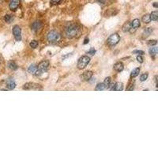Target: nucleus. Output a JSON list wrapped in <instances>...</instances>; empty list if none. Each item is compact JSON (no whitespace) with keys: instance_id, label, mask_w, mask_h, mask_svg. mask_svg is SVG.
I'll list each match as a JSON object with an SVG mask.
<instances>
[{"instance_id":"72a5a7b5","label":"nucleus","mask_w":158,"mask_h":158,"mask_svg":"<svg viewBox=\"0 0 158 158\" xmlns=\"http://www.w3.org/2000/svg\"><path fill=\"white\" fill-rule=\"evenodd\" d=\"M97 1L100 2V3H102V4L105 3V2H106V0H97Z\"/></svg>"},{"instance_id":"f704fd0d","label":"nucleus","mask_w":158,"mask_h":158,"mask_svg":"<svg viewBox=\"0 0 158 158\" xmlns=\"http://www.w3.org/2000/svg\"><path fill=\"white\" fill-rule=\"evenodd\" d=\"M89 40L88 38H85L84 41V44H87L89 43Z\"/></svg>"},{"instance_id":"7ed1b4c3","label":"nucleus","mask_w":158,"mask_h":158,"mask_svg":"<svg viewBox=\"0 0 158 158\" xmlns=\"http://www.w3.org/2000/svg\"><path fill=\"white\" fill-rule=\"evenodd\" d=\"M49 67V61L48 60H44V61L40 62L38 65V67H37V70H36V76H40L41 74H43L44 72L47 71V70L48 69Z\"/></svg>"},{"instance_id":"9b49d317","label":"nucleus","mask_w":158,"mask_h":158,"mask_svg":"<svg viewBox=\"0 0 158 158\" xmlns=\"http://www.w3.org/2000/svg\"><path fill=\"white\" fill-rule=\"evenodd\" d=\"M92 77H93V72L90 71V70L84 72V73L80 76V77H81V80H83V81H89L90 79L92 78Z\"/></svg>"},{"instance_id":"4468645a","label":"nucleus","mask_w":158,"mask_h":158,"mask_svg":"<svg viewBox=\"0 0 158 158\" xmlns=\"http://www.w3.org/2000/svg\"><path fill=\"white\" fill-rule=\"evenodd\" d=\"M139 27H140V20L136 18V19L133 20V22H131V29L136 30Z\"/></svg>"},{"instance_id":"f03ea898","label":"nucleus","mask_w":158,"mask_h":158,"mask_svg":"<svg viewBox=\"0 0 158 158\" xmlns=\"http://www.w3.org/2000/svg\"><path fill=\"white\" fill-rule=\"evenodd\" d=\"M61 40V35L56 30H52L48 34V40L52 44H56Z\"/></svg>"},{"instance_id":"5701e85b","label":"nucleus","mask_w":158,"mask_h":158,"mask_svg":"<svg viewBox=\"0 0 158 158\" xmlns=\"http://www.w3.org/2000/svg\"><path fill=\"white\" fill-rule=\"evenodd\" d=\"M104 89H106V88L104 86V83H99L97 86L95 87V90H97V91H101V90Z\"/></svg>"},{"instance_id":"412c9836","label":"nucleus","mask_w":158,"mask_h":158,"mask_svg":"<svg viewBox=\"0 0 158 158\" xmlns=\"http://www.w3.org/2000/svg\"><path fill=\"white\" fill-rule=\"evenodd\" d=\"M142 22H144L145 24H149V22H151V19H150V16L149 15H145L142 18Z\"/></svg>"},{"instance_id":"ddd939ff","label":"nucleus","mask_w":158,"mask_h":158,"mask_svg":"<svg viewBox=\"0 0 158 158\" xmlns=\"http://www.w3.org/2000/svg\"><path fill=\"white\" fill-rule=\"evenodd\" d=\"M40 27H41V23H40V22H39V21L34 22L32 25H31V29H32V31L39 30V29H40Z\"/></svg>"},{"instance_id":"473e14b6","label":"nucleus","mask_w":158,"mask_h":158,"mask_svg":"<svg viewBox=\"0 0 158 158\" xmlns=\"http://www.w3.org/2000/svg\"><path fill=\"white\" fill-rule=\"evenodd\" d=\"M50 1L52 4H57V3H59V2H60L61 0H50Z\"/></svg>"},{"instance_id":"c756f323","label":"nucleus","mask_w":158,"mask_h":158,"mask_svg":"<svg viewBox=\"0 0 158 158\" xmlns=\"http://www.w3.org/2000/svg\"><path fill=\"white\" fill-rule=\"evenodd\" d=\"M137 60H138V63H143V58H142V56H137Z\"/></svg>"},{"instance_id":"6e6552de","label":"nucleus","mask_w":158,"mask_h":158,"mask_svg":"<svg viewBox=\"0 0 158 158\" xmlns=\"http://www.w3.org/2000/svg\"><path fill=\"white\" fill-rule=\"evenodd\" d=\"M108 89H109L110 90H111V91H113V90H115V91H122V90L123 89V85L121 82L113 83L111 85H110L109 88Z\"/></svg>"},{"instance_id":"423d86ee","label":"nucleus","mask_w":158,"mask_h":158,"mask_svg":"<svg viewBox=\"0 0 158 158\" xmlns=\"http://www.w3.org/2000/svg\"><path fill=\"white\" fill-rule=\"evenodd\" d=\"M13 34L15 36V39L16 41L19 42L22 40V29L19 25H16L13 27Z\"/></svg>"},{"instance_id":"4be33fe9","label":"nucleus","mask_w":158,"mask_h":158,"mask_svg":"<svg viewBox=\"0 0 158 158\" xmlns=\"http://www.w3.org/2000/svg\"><path fill=\"white\" fill-rule=\"evenodd\" d=\"M36 70H37V67H36L35 65H31L30 67L28 68V71H29V73H30V74H35Z\"/></svg>"},{"instance_id":"a211bd4d","label":"nucleus","mask_w":158,"mask_h":158,"mask_svg":"<svg viewBox=\"0 0 158 158\" xmlns=\"http://www.w3.org/2000/svg\"><path fill=\"white\" fill-rule=\"evenodd\" d=\"M140 73V68L139 67H137V68L134 69L132 71H131V77H135L139 74Z\"/></svg>"},{"instance_id":"39448f33","label":"nucleus","mask_w":158,"mask_h":158,"mask_svg":"<svg viewBox=\"0 0 158 158\" xmlns=\"http://www.w3.org/2000/svg\"><path fill=\"white\" fill-rule=\"evenodd\" d=\"M120 40V36H118L117 33H114V34L111 35L109 37L107 40V44L109 46H115Z\"/></svg>"},{"instance_id":"bb28decb","label":"nucleus","mask_w":158,"mask_h":158,"mask_svg":"<svg viewBox=\"0 0 158 158\" xmlns=\"http://www.w3.org/2000/svg\"><path fill=\"white\" fill-rule=\"evenodd\" d=\"M148 45H150V46H154V45H156L157 44V40H149L147 42Z\"/></svg>"},{"instance_id":"aec40b11","label":"nucleus","mask_w":158,"mask_h":158,"mask_svg":"<svg viewBox=\"0 0 158 158\" xmlns=\"http://www.w3.org/2000/svg\"><path fill=\"white\" fill-rule=\"evenodd\" d=\"M8 67H9V68L12 70H18V65H17L15 62H10V63H8Z\"/></svg>"},{"instance_id":"1a4fd4ad","label":"nucleus","mask_w":158,"mask_h":158,"mask_svg":"<svg viewBox=\"0 0 158 158\" xmlns=\"http://www.w3.org/2000/svg\"><path fill=\"white\" fill-rule=\"evenodd\" d=\"M20 2H21V0H10L9 4L10 10L12 11L16 10L18 6H19Z\"/></svg>"},{"instance_id":"393cba45","label":"nucleus","mask_w":158,"mask_h":158,"mask_svg":"<svg viewBox=\"0 0 158 158\" xmlns=\"http://www.w3.org/2000/svg\"><path fill=\"white\" fill-rule=\"evenodd\" d=\"M4 20H5V22H7V23H11V22L13 21V18L11 15H6L4 17Z\"/></svg>"},{"instance_id":"2eb2a0df","label":"nucleus","mask_w":158,"mask_h":158,"mask_svg":"<svg viewBox=\"0 0 158 158\" xmlns=\"http://www.w3.org/2000/svg\"><path fill=\"white\" fill-rule=\"evenodd\" d=\"M131 29V22H126L122 26V30L123 32H127Z\"/></svg>"},{"instance_id":"9d476101","label":"nucleus","mask_w":158,"mask_h":158,"mask_svg":"<svg viewBox=\"0 0 158 158\" xmlns=\"http://www.w3.org/2000/svg\"><path fill=\"white\" fill-rule=\"evenodd\" d=\"M6 89L13 90L16 87V83L14 81V79L9 78L6 81Z\"/></svg>"},{"instance_id":"6ab92c4d","label":"nucleus","mask_w":158,"mask_h":158,"mask_svg":"<svg viewBox=\"0 0 158 158\" xmlns=\"http://www.w3.org/2000/svg\"><path fill=\"white\" fill-rule=\"evenodd\" d=\"M111 77H106V78L104 79V82H103V83H104V86H105L106 89H107L109 88V85H111Z\"/></svg>"},{"instance_id":"c85d7f7f","label":"nucleus","mask_w":158,"mask_h":158,"mask_svg":"<svg viewBox=\"0 0 158 158\" xmlns=\"http://www.w3.org/2000/svg\"><path fill=\"white\" fill-rule=\"evenodd\" d=\"M148 74H142V75H141V77H140V81H146V79L148 78Z\"/></svg>"},{"instance_id":"cd10ccee","label":"nucleus","mask_w":158,"mask_h":158,"mask_svg":"<svg viewBox=\"0 0 158 158\" xmlns=\"http://www.w3.org/2000/svg\"><path fill=\"white\" fill-rule=\"evenodd\" d=\"M133 54L138 55V56H142V55H144V52L142 50H135L133 51Z\"/></svg>"},{"instance_id":"a878e982","label":"nucleus","mask_w":158,"mask_h":158,"mask_svg":"<svg viewBox=\"0 0 158 158\" xmlns=\"http://www.w3.org/2000/svg\"><path fill=\"white\" fill-rule=\"evenodd\" d=\"M29 46H30L32 48H36L38 46V41H36V40H32V41L30 42V44H29Z\"/></svg>"},{"instance_id":"f257e3e1","label":"nucleus","mask_w":158,"mask_h":158,"mask_svg":"<svg viewBox=\"0 0 158 158\" xmlns=\"http://www.w3.org/2000/svg\"><path fill=\"white\" fill-rule=\"evenodd\" d=\"M65 33H66V36L67 38L72 39V38H74L78 36L79 33H80V29L77 25H74V24H70L66 29Z\"/></svg>"},{"instance_id":"7c9ffc66","label":"nucleus","mask_w":158,"mask_h":158,"mask_svg":"<svg viewBox=\"0 0 158 158\" xmlns=\"http://www.w3.org/2000/svg\"><path fill=\"white\" fill-rule=\"evenodd\" d=\"M95 53H96V50H95V49H94V48H91V49H90V50L88 52V54L91 55V56H94V55L95 54Z\"/></svg>"},{"instance_id":"f8f14e48","label":"nucleus","mask_w":158,"mask_h":158,"mask_svg":"<svg viewBox=\"0 0 158 158\" xmlns=\"http://www.w3.org/2000/svg\"><path fill=\"white\" fill-rule=\"evenodd\" d=\"M113 68H114V70H115V71L121 72V71H123V70L124 65H123V63H121V62H118V63H115Z\"/></svg>"},{"instance_id":"dca6fc26","label":"nucleus","mask_w":158,"mask_h":158,"mask_svg":"<svg viewBox=\"0 0 158 158\" xmlns=\"http://www.w3.org/2000/svg\"><path fill=\"white\" fill-rule=\"evenodd\" d=\"M153 28H146V29L144 30L143 33H142V35H143L142 37L146 38L148 37V36H149L151 35V33L153 32Z\"/></svg>"},{"instance_id":"2f4dec72","label":"nucleus","mask_w":158,"mask_h":158,"mask_svg":"<svg viewBox=\"0 0 158 158\" xmlns=\"http://www.w3.org/2000/svg\"><path fill=\"white\" fill-rule=\"evenodd\" d=\"M133 89H134V84L129 85V87L127 88V90H128V91H131V90H133Z\"/></svg>"},{"instance_id":"c9c22d12","label":"nucleus","mask_w":158,"mask_h":158,"mask_svg":"<svg viewBox=\"0 0 158 158\" xmlns=\"http://www.w3.org/2000/svg\"><path fill=\"white\" fill-rule=\"evenodd\" d=\"M153 6H154V7H157V3H156V2H154V4H153Z\"/></svg>"},{"instance_id":"0eeeda50","label":"nucleus","mask_w":158,"mask_h":158,"mask_svg":"<svg viewBox=\"0 0 158 158\" xmlns=\"http://www.w3.org/2000/svg\"><path fill=\"white\" fill-rule=\"evenodd\" d=\"M22 89L25 90H31V89H35V90H40L42 89V88L40 87V85L38 84L33 82H28L26 84H25L22 87Z\"/></svg>"},{"instance_id":"20e7f679","label":"nucleus","mask_w":158,"mask_h":158,"mask_svg":"<svg viewBox=\"0 0 158 158\" xmlns=\"http://www.w3.org/2000/svg\"><path fill=\"white\" fill-rule=\"evenodd\" d=\"M90 61V58L87 56H83L81 58H79L78 61H77V68L79 70H82L87 67Z\"/></svg>"},{"instance_id":"b1692460","label":"nucleus","mask_w":158,"mask_h":158,"mask_svg":"<svg viewBox=\"0 0 158 158\" xmlns=\"http://www.w3.org/2000/svg\"><path fill=\"white\" fill-rule=\"evenodd\" d=\"M149 54H150L152 56H155L156 54H157V48L156 47L151 48L149 50Z\"/></svg>"},{"instance_id":"f3484780","label":"nucleus","mask_w":158,"mask_h":158,"mask_svg":"<svg viewBox=\"0 0 158 158\" xmlns=\"http://www.w3.org/2000/svg\"><path fill=\"white\" fill-rule=\"evenodd\" d=\"M150 19L152 20V21H157L158 19V11L157 10H155V11H153V12L151 13L150 14Z\"/></svg>"}]
</instances>
